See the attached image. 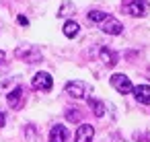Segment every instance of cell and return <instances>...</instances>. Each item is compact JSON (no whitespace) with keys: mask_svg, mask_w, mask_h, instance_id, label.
<instances>
[{"mask_svg":"<svg viewBox=\"0 0 150 142\" xmlns=\"http://www.w3.org/2000/svg\"><path fill=\"white\" fill-rule=\"evenodd\" d=\"M88 107H91V111H93L97 117H103V115H105V103H103V101H99V99H95V97H88Z\"/></svg>","mask_w":150,"mask_h":142,"instance_id":"obj_12","label":"cell"},{"mask_svg":"<svg viewBox=\"0 0 150 142\" xmlns=\"http://www.w3.org/2000/svg\"><path fill=\"white\" fill-rule=\"evenodd\" d=\"M4 58H6V56H4V52H2V50H0V64H2V62H4Z\"/></svg>","mask_w":150,"mask_h":142,"instance_id":"obj_19","label":"cell"},{"mask_svg":"<svg viewBox=\"0 0 150 142\" xmlns=\"http://www.w3.org/2000/svg\"><path fill=\"white\" fill-rule=\"evenodd\" d=\"M72 11H74V4H72V2H64V4H62V9H60V13H58V17L72 15Z\"/></svg>","mask_w":150,"mask_h":142,"instance_id":"obj_15","label":"cell"},{"mask_svg":"<svg viewBox=\"0 0 150 142\" xmlns=\"http://www.w3.org/2000/svg\"><path fill=\"white\" fill-rule=\"evenodd\" d=\"M109 80H111V87H113V89H117L121 95H127V93H132V91H134L132 80H129L125 74H113Z\"/></svg>","mask_w":150,"mask_h":142,"instance_id":"obj_4","label":"cell"},{"mask_svg":"<svg viewBox=\"0 0 150 142\" xmlns=\"http://www.w3.org/2000/svg\"><path fill=\"white\" fill-rule=\"evenodd\" d=\"M99 58H101V62L105 64V66H115L117 64V54L113 52V50H109V48H101L99 50Z\"/></svg>","mask_w":150,"mask_h":142,"instance_id":"obj_11","label":"cell"},{"mask_svg":"<svg viewBox=\"0 0 150 142\" xmlns=\"http://www.w3.org/2000/svg\"><path fill=\"white\" fill-rule=\"evenodd\" d=\"M107 17H109V15H107V13H101V11H91V13H88V21H91V23H103Z\"/></svg>","mask_w":150,"mask_h":142,"instance_id":"obj_14","label":"cell"},{"mask_svg":"<svg viewBox=\"0 0 150 142\" xmlns=\"http://www.w3.org/2000/svg\"><path fill=\"white\" fill-rule=\"evenodd\" d=\"M66 117H68V121H78L80 119V111L78 109H68L66 111Z\"/></svg>","mask_w":150,"mask_h":142,"instance_id":"obj_16","label":"cell"},{"mask_svg":"<svg viewBox=\"0 0 150 142\" xmlns=\"http://www.w3.org/2000/svg\"><path fill=\"white\" fill-rule=\"evenodd\" d=\"M17 21H19L21 25H29V19H27V17H23V15H19V17H17Z\"/></svg>","mask_w":150,"mask_h":142,"instance_id":"obj_17","label":"cell"},{"mask_svg":"<svg viewBox=\"0 0 150 142\" xmlns=\"http://www.w3.org/2000/svg\"><path fill=\"white\" fill-rule=\"evenodd\" d=\"M134 97L142 105H150V87L148 84H138L134 87Z\"/></svg>","mask_w":150,"mask_h":142,"instance_id":"obj_9","label":"cell"},{"mask_svg":"<svg viewBox=\"0 0 150 142\" xmlns=\"http://www.w3.org/2000/svg\"><path fill=\"white\" fill-rule=\"evenodd\" d=\"M78 31H80V27H78L76 21H66V23H64V35H66V37L72 39V37L78 35Z\"/></svg>","mask_w":150,"mask_h":142,"instance_id":"obj_13","label":"cell"},{"mask_svg":"<svg viewBox=\"0 0 150 142\" xmlns=\"http://www.w3.org/2000/svg\"><path fill=\"white\" fill-rule=\"evenodd\" d=\"M64 91L74 99H84L91 93V84L84 82V80H70V82L64 84Z\"/></svg>","mask_w":150,"mask_h":142,"instance_id":"obj_2","label":"cell"},{"mask_svg":"<svg viewBox=\"0 0 150 142\" xmlns=\"http://www.w3.org/2000/svg\"><path fill=\"white\" fill-rule=\"evenodd\" d=\"M93 136H95V128H93L91 124H82V126L76 130L74 142H93Z\"/></svg>","mask_w":150,"mask_h":142,"instance_id":"obj_8","label":"cell"},{"mask_svg":"<svg viewBox=\"0 0 150 142\" xmlns=\"http://www.w3.org/2000/svg\"><path fill=\"white\" fill-rule=\"evenodd\" d=\"M101 31H103V33H107V35H119V33L123 31V25H121L117 19L107 17V19L101 23Z\"/></svg>","mask_w":150,"mask_h":142,"instance_id":"obj_6","label":"cell"},{"mask_svg":"<svg viewBox=\"0 0 150 142\" xmlns=\"http://www.w3.org/2000/svg\"><path fill=\"white\" fill-rule=\"evenodd\" d=\"M148 9H150V4L146 0H129L125 4V13L132 15V17H144L148 13Z\"/></svg>","mask_w":150,"mask_h":142,"instance_id":"obj_5","label":"cell"},{"mask_svg":"<svg viewBox=\"0 0 150 142\" xmlns=\"http://www.w3.org/2000/svg\"><path fill=\"white\" fill-rule=\"evenodd\" d=\"M4 121H6V117H4L2 111H0V128H4Z\"/></svg>","mask_w":150,"mask_h":142,"instance_id":"obj_18","label":"cell"},{"mask_svg":"<svg viewBox=\"0 0 150 142\" xmlns=\"http://www.w3.org/2000/svg\"><path fill=\"white\" fill-rule=\"evenodd\" d=\"M15 56L27 64H37L41 62V50L37 45H19L15 50Z\"/></svg>","mask_w":150,"mask_h":142,"instance_id":"obj_1","label":"cell"},{"mask_svg":"<svg viewBox=\"0 0 150 142\" xmlns=\"http://www.w3.org/2000/svg\"><path fill=\"white\" fill-rule=\"evenodd\" d=\"M23 99H25V89L19 84V87H15L8 95H6V101H8V105L13 107V109H19L21 105H23Z\"/></svg>","mask_w":150,"mask_h":142,"instance_id":"obj_7","label":"cell"},{"mask_svg":"<svg viewBox=\"0 0 150 142\" xmlns=\"http://www.w3.org/2000/svg\"><path fill=\"white\" fill-rule=\"evenodd\" d=\"M31 87H33L35 91H50V89L54 87V78H52V74H47V72H37V74L33 76V80H31Z\"/></svg>","mask_w":150,"mask_h":142,"instance_id":"obj_3","label":"cell"},{"mask_svg":"<svg viewBox=\"0 0 150 142\" xmlns=\"http://www.w3.org/2000/svg\"><path fill=\"white\" fill-rule=\"evenodd\" d=\"M68 140V130L62 124H56L50 130V142H66Z\"/></svg>","mask_w":150,"mask_h":142,"instance_id":"obj_10","label":"cell"}]
</instances>
